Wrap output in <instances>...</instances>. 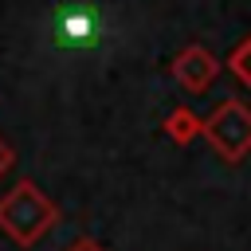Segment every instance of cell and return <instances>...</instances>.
<instances>
[{"instance_id": "obj_1", "label": "cell", "mask_w": 251, "mask_h": 251, "mask_svg": "<svg viewBox=\"0 0 251 251\" xmlns=\"http://www.w3.org/2000/svg\"><path fill=\"white\" fill-rule=\"evenodd\" d=\"M102 39V12L86 0H67L55 12V43L59 47H98Z\"/></svg>"}, {"instance_id": "obj_2", "label": "cell", "mask_w": 251, "mask_h": 251, "mask_svg": "<svg viewBox=\"0 0 251 251\" xmlns=\"http://www.w3.org/2000/svg\"><path fill=\"white\" fill-rule=\"evenodd\" d=\"M208 137L227 161H239L251 145V114L239 102H227L224 110H216L208 118Z\"/></svg>"}, {"instance_id": "obj_5", "label": "cell", "mask_w": 251, "mask_h": 251, "mask_svg": "<svg viewBox=\"0 0 251 251\" xmlns=\"http://www.w3.org/2000/svg\"><path fill=\"white\" fill-rule=\"evenodd\" d=\"M4 169H8V149L0 145V173H4Z\"/></svg>"}, {"instance_id": "obj_3", "label": "cell", "mask_w": 251, "mask_h": 251, "mask_svg": "<svg viewBox=\"0 0 251 251\" xmlns=\"http://www.w3.org/2000/svg\"><path fill=\"white\" fill-rule=\"evenodd\" d=\"M212 71H216V63L200 51V47H192V51H184L180 55V63H176V75H180V82H188L192 90H200L208 78H212Z\"/></svg>"}, {"instance_id": "obj_4", "label": "cell", "mask_w": 251, "mask_h": 251, "mask_svg": "<svg viewBox=\"0 0 251 251\" xmlns=\"http://www.w3.org/2000/svg\"><path fill=\"white\" fill-rule=\"evenodd\" d=\"M235 71H239V75L251 82V47H243V51L235 55Z\"/></svg>"}]
</instances>
